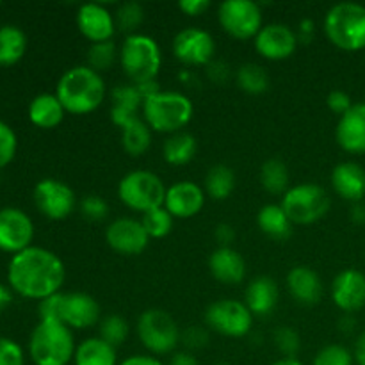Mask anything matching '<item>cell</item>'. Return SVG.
Returning a JSON list of instances; mask_svg holds the SVG:
<instances>
[{
	"label": "cell",
	"mask_w": 365,
	"mask_h": 365,
	"mask_svg": "<svg viewBox=\"0 0 365 365\" xmlns=\"http://www.w3.org/2000/svg\"><path fill=\"white\" fill-rule=\"evenodd\" d=\"M66 280V267L59 255L46 248L31 246L16 253L7 266V282L16 294L43 299L57 294Z\"/></svg>",
	"instance_id": "1"
},
{
	"label": "cell",
	"mask_w": 365,
	"mask_h": 365,
	"mask_svg": "<svg viewBox=\"0 0 365 365\" xmlns=\"http://www.w3.org/2000/svg\"><path fill=\"white\" fill-rule=\"evenodd\" d=\"M106 82L102 75L88 64L73 66L63 73L56 88V96L64 110L75 116L91 114L106 100Z\"/></svg>",
	"instance_id": "2"
},
{
	"label": "cell",
	"mask_w": 365,
	"mask_h": 365,
	"mask_svg": "<svg viewBox=\"0 0 365 365\" xmlns=\"http://www.w3.org/2000/svg\"><path fill=\"white\" fill-rule=\"evenodd\" d=\"M39 319H52L70 330H86L102 321L100 305L88 292H57L39 302Z\"/></svg>",
	"instance_id": "3"
},
{
	"label": "cell",
	"mask_w": 365,
	"mask_h": 365,
	"mask_svg": "<svg viewBox=\"0 0 365 365\" xmlns=\"http://www.w3.org/2000/svg\"><path fill=\"white\" fill-rule=\"evenodd\" d=\"M143 121L159 134H177L192 120L195 106L191 98L178 91H163L145 98L143 103Z\"/></svg>",
	"instance_id": "4"
},
{
	"label": "cell",
	"mask_w": 365,
	"mask_h": 365,
	"mask_svg": "<svg viewBox=\"0 0 365 365\" xmlns=\"http://www.w3.org/2000/svg\"><path fill=\"white\" fill-rule=\"evenodd\" d=\"M75 349L73 330L59 321L39 319L29 339V355L36 365H68Z\"/></svg>",
	"instance_id": "5"
},
{
	"label": "cell",
	"mask_w": 365,
	"mask_h": 365,
	"mask_svg": "<svg viewBox=\"0 0 365 365\" xmlns=\"http://www.w3.org/2000/svg\"><path fill=\"white\" fill-rule=\"evenodd\" d=\"M324 34L330 43L346 52L365 48V6L341 2L330 7L324 16Z\"/></svg>",
	"instance_id": "6"
},
{
	"label": "cell",
	"mask_w": 365,
	"mask_h": 365,
	"mask_svg": "<svg viewBox=\"0 0 365 365\" xmlns=\"http://www.w3.org/2000/svg\"><path fill=\"white\" fill-rule=\"evenodd\" d=\"M118 61L132 84H141L146 81H155L163 66V52L152 36L135 32L125 36Z\"/></svg>",
	"instance_id": "7"
},
{
	"label": "cell",
	"mask_w": 365,
	"mask_h": 365,
	"mask_svg": "<svg viewBox=\"0 0 365 365\" xmlns=\"http://www.w3.org/2000/svg\"><path fill=\"white\" fill-rule=\"evenodd\" d=\"M166 185L150 170L128 171L118 184V198L134 212H148L164 205Z\"/></svg>",
	"instance_id": "8"
},
{
	"label": "cell",
	"mask_w": 365,
	"mask_h": 365,
	"mask_svg": "<svg viewBox=\"0 0 365 365\" xmlns=\"http://www.w3.org/2000/svg\"><path fill=\"white\" fill-rule=\"evenodd\" d=\"M280 205L292 225L307 227L327 216L331 200L323 185L305 182L289 187V191L282 196Z\"/></svg>",
	"instance_id": "9"
},
{
	"label": "cell",
	"mask_w": 365,
	"mask_h": 365,
	"mask_svg": "<svg viewBox=\"0 0 365 365\" xmlns=\"http://www.w3.org/2000/svg\"><path fill=\"white\" fill-rule=\"evenodd\" d=\"M138 337L153 356L170 355L180 342V328L170 312L163 309H148L138 319Z\"/></svg>",
	"instance_id": "10"
},
{
	"label": "cell",
	"mask_w": 365,
	"mask_h": 365,
	"mask_svg": "<svg viewBox=\"0 0 365 365\" xmlns=\"http://www.w3.org/2000/svg\"><path fill=\"white\" fill-rule=\"evenodd\" d=\"M205 327L223 337L242 339L253 330V314L239 299L221 298L210 303L205 310Z\"/></svg>",
	"instance_id": "11"
},
{
	"label": "cell",
	"mask_w": 365,
	"mask_h": 365,
	"mask_svg": "<svg viewBox=\"0 0 365 365\" xmlns=\"http://www.w3.org/2000/svg\"><path fill=\"white\" fill-rule=\"evenodd\" d=\"M217 21L235 39H255L262 25V9L252 0H225L217 7Z\"/></svg>",
	"instance_id": "12"
},
{
	"label": "cell",
	"mask_w": 365,
	"mask_h": 365,
	"mask_svg": "<svg viewBox=\"0 0 365 365\" xmlns=\"http://www.w3.org/2000/svg\"><path fill=\"white\" fill-rule=\"evenodd\" d=\"M34 203L39 212L52 221L66 220L77 207L73 189L57 178H43L34 187Z\"/></svg>",
	"instance_id": "13"
},
{
	"label": "cell",
	"mask_w": 365,
	"mask_h": 365,
	"mask_svg": "<svg viewBox=\"0 0 365 365\" xmlns=\"http://www.w3.org/2000/svg\"><path fill=\"white\" fill-rule=\"evenodd\" d=\"M216 43L210 32L187 27L173 38V56L187 66H209L214 61Z\"/></svg>",
	"instance_id": "14"
},
{
	"label": "cell",
	"mask_w": 365,
	"mask_h": 365,
	"mask_svg": "<svg viewBox=\"0 0 365 365\" xmlns=\"http://www.w3.org/2000/svg\"><path fill=\"white\" fill-rule=\"evenodd\" d=\"M106 242L113 252L125 257H134L148 248L150 237L143 227L141 220L118 217L107 227Z\"/></svg>",
	"instance_id": "15"
},
{
	"label": "cell",
	"mask_w": 365,
	"mask_h": 365,
	"mask_svg": "<svg viewBox=\"0 0 365 365\" xmlns=\"http://www.w3.org/2000/svg\"><path fill=\"white\" fill-rule=\"evenodd\" d=\"M34 239L32 220L20 209L7 207L0 210V250L7 253L24 252L31 248Z\"/></svg>",
	"instance_id": "16"
},
{
	"label": "cell",
	"mask_w": 365,
	"mask_h": 365,
	"mask_svg": "<svg viewBox=\"0 0 365 365\" xmlns=\"http://www.w3.org/2000/svg\"><path fill=\"white\" fill-rule=\"evenodd\" d=\"M298 34L285 24H267L255 36V50L267 61H285L298 48Z\"/></svg>",
	"instance_id": "17"
},
{
	"label": "cell",
	"mask_w": 365,
	"mask_h": 365,
	"mask_svg": "<svg viewBox=\"0 0 365 365\" xmlns=\"http://www.w3.org/2000/svg\"><path fill=\"white\" fill-rule=\"evenodd\" d=\"M205 191L202 185L192 180H180L171 184L166 189L164 198V209L175 217V220H191L202 212L205 205Z\"/></svg>",
	"instance_id": "18"
},
{
	"label": "cell",
	"mask_w": 365,
	"mask_h": 365,
	"mask_svg": "<svg viewBox=\"0 0 365 365\" xmlns=\"http://www.w3.org/2000/svg\"><path fill=\"white\" fill-rule=\"evenodd\" d=\"M78 32L91 43L110 41L116 32L114 14L103 4H82L77 11Z\"/></svg>",
	"instance_id": "19"
},
{
	"label": "cell",
	"mask_w": 365,
	"mask_h": 365,
	"mask_svg": "<svg viewBox=\"0 0 365 365\" xmlns=\"http://www.w3.org/2000/svg\"><path fill=\"white\" fill-rule=\"evenodd\" d=\"M331 299L344 314L359 312L365 307V274L359 269H344L331 282Z\"/></svg>",
	"instance_id": "20"
},
{
	"label": "cell",
	"mask_w": 365,
	"mask_h": 365,
	"mask_svg": "<svg viewBox=\"0 0 365 365\" xmlns=\"http://www.w3.org/2000/svg\"><path fill=\"white\" fill-rule=\"evenodd\" d=\"M335 139L344 152L365 153V103H355L344 116L339 118Z\"/></svg>",
	"instance_id": "21"
},
{
	"label": "cell",
	"mask_w": 365,
	"mask_h": 365,
	"mask_svg": "<svg viewBox=\"0 0 365 365\" xmlns=\"http://www.w3.org/2000/svg\"><path fill=\"white\" fill-rule=\"evenodd\" d=\"M287 291L299 305L312 307L323 299L324 285L312 267L296 266L287 274Z\"/></svg>",
	"instance_id": "22"
},
{
	"label": "cell",
	"mask_w": 365,
	"mask_h": 365,
	"mask_svg": "<svg viewBox=\"0 0 365 365\" xmlns=\"http://www.w3.org/2000/svg\"><path fill=\"white\" fill-rule=\"evenodd\" d=\"M113 107H110V120L116 127L125 128L127 125L141 120V110L145 98L135 84H118L110 93Z\"/></svg>",
	"instance_id": "23"
},
{
	"label": "cell",
	"mask_w": 365,
	"mask_h": 365,
	"mask_svg": "<svg viewBox=\"0 0 365 365\" xmlns=\"http://www.w3.org/2000/svg\"><path fill=\"white\" fill-rule=\"evenodd\" d=\"M209 271L225 285H237L246 277L245 257L234 248H216L209 257Z\"/></svg>",
	"instance_id": "24"
},
{
	"label": "cell",
	"mask_w": 365,
	"mask_h": 365,
	"mask_svg": "<svg viewBox=\"0 0 365 365\" xmlns=\"http://www.w3.org/2000/svg\"><path fill=\"white\" fill-rule=\"evenodd\" d=\"M331 187L351 203L362 202L365 196V170L356 163H341L331 171Z\"/></svg>",
	"instance_id": "25"
},
{
	"label": "cell",
	"mask_w": 365,
	"mask_h": 365,
	"mask_svg": "<svg viewBox=\"0 0 365 365\" xmlns=\"http://www.w3.org/2000/svg\"><path fill=\"white\" fill-rule=\"evenodd\" d=\"M280 291L273 278L257 277L248 284L245 292V305L248 307L253 317H266L277 307Z\"/></svg>",
	"instance_id": "26"
},
{
	"label": "cell",
	"mask_w": 365,
	"mask_h": 365,
	"mask_svg": "<svg viewBox=\"0 0 365 365\" xmlns=\"http://www.w3.org/2000/svg\"><path fill=\"white\" fill-rule=\"evenodd\" d=\"M27 114L32 125L48 130V128H56L57 125H61L66 110H64L63 103L59 102V98L56 95H52V93H41V95L34 96L32 102L29 103Z\"/></svg>",
	"instance_id": "27"
},
{
	"label": "cell",
	"mask_w": 365,
	"mask_h": 365,
	"mask_svg": "<svg viewBox=\"0 0 365 365\" xmlns=\"http://www.w3.org/2000/svg\"><path fill=\"white\" fill-rule=\"evenodd\" d=\"M257 225L260 232L274 241H287L292 234V221L282 209L280 203H267L257 214Z\"/></svg>",
	"instance_id": "28"
},
{
	"label": "cell",
	"mask_w": 365,
	"mask_h": 365,
	"mask_svg": "<svg viewBox=\"0 0 365 365\" xmlns=\"http://www.w3.org/2000/svg\"><path fill=\"white\" fill-rule=\"evenodd\" d=\"M75 365H118L116 348L100 337H89L75 349Z\"/></svg>",
	"instance_id": "29"
},
{
	"label": "cell",
	"mask_w": 365,
	"mask_h": 365,
	"mask_svg": "<svg viewBox=\"0 0 365 365\" xmlns=\"http://www.w3.org/2000/svg\"><path fill=\"white\" fill-rule=\"evenodd\" d=\"M198 152V141L192 134L182 130L168 135L163 145V157L171 166H185L195 159Z\"/></svg>",
	"instance_id": "30"
},
{
	"label": "cell",
	"mask_w": 365,
	"mask_h": 365,
	"mask_svg": "<svg viewBox=\"0 0 365 365\" xmlns=\"http://www.w3.org/2000/svg\"><path fill=\"white\" fill-rule=\"evenodd\" d=\"M27 50V36L16 25L0 27V66H13Z\"/></svg>",
	"instance_id": "31"
},
{
	"label": "cell",
	"mask_w": 365,
	"mask_h": 365,
	"mask_svg": "<svg viewBox=\"0 0 365 365\" xmlns=\"http://www.w3.org/2000/svg\"><path fill=\"white\" fill-rule=\"evenodd\" d=\"M235 178L234 170L227 164H216L210 168L205 175V182H203V191L209 198L216 200V202H223L228 196L234 192L235 189Z\"/></svg>",
	"instance_id": "32"
},
{
	"label": "cell",
	"mask_w": 365,
	"mask_h": 365,
	"mask_svg": "<svg viewBox=\"0 0 365 365\" xmlns=\"http://www.w3.org/2000/svg\"><path fill=\"white\" fill-rule=\"evenodd\" d=\"M152 128L141 120L121 128V146L132 157H141L152 146Z\"/></svg>",
	"instance_id": "33"
},
{
	"label": "cell",
	"mask_w": 365,
	"mask_h": 365,
	"mask_svg": "<svg viewBox=\"0 0 365 365\" xmlns=\"http://www.w3.org/2000/svg\"><path fill=\"white\" fill-rule=\"evenodd\" d=\"M260 184L264 191L274 196H284L289 191V170L280 159H267L260 168Z\"/></svg>",
	"instance_id": "34"
},
{
	"label": "cell",
	"mask_w": 365,
	"mask_h": 365,
	"mask_svg": "<svg viewBox=\"0 0 365 365\" xmlns=\"http://www.w3.org/2000/svg\"><path fill=\"white\" fill-rule=\"evenodd\" d=\"M235 82L248 95H262L269 89V75L260 64L246 63L235 71Z\"/></svg>",
	"instance_id": "35"
},
{
	"label": "cell",
	"mask_w": 365,
	"mask_h": 365,
	"mask_svg": "<svg viewBox=\"0 0 365 365\" xmlns=\"http://www.w3.org/2000/svg\"><path fill=\"white\" fill-rule=\"evenodd\" d=\"M175 217L163 207L141 214V223L150 239H164L173 230Z\"/></svg>",
	"instance_id": "36"
},
{
	"label": "cell",
	"mask_w": 365,
	"mask_h": 365,
	"mask_svg": "<svg viewBox=\"0 0 365 365\" xmlns=\"http://www.w3.org/2000/svg\"><path fill=\"white\" fill-rule=\"evenodd\" d=\"M100 335L98 337L102 341H106L107 344H110L113 348H118L125 342V339L128 337V331H130V327H128L127 319L121 317L120 314H109V316L102 317V321L98 323Z\"/></svg>",
	"instance_id": "37"
},
{
	"label": "cell",
	"mask_w": 365,
	"mask_h": 365,
	"mask_svg": "<svg viewBox=\"0 0 365 365\" xmlns=\"http://www.w3.org/2000/svg\"><path fill=\"white\" fill-rule=\"evenodd\" d=\"M120 59V48H116L114 41L91 43L88 50V66L95 71H106Z\"/></svg>",
	"instance_id": "38"
},
{
	"label": "cell",
	"mask_w": 365,
	"mask_h": 365,
	"mask_svg": "<svg viewBox=\"0 0 365 365\" xmlns=\"http://www.w3.org/2000/svg\"><path fill=\"white\" fill-rule=\"evenodd\" d=\"M145 20V9L141 4L138 2H125L114 13V21H116V29L127 32V36L135 34L139 25Z\"/></svg>",
	"instance_id": "39"
},
{
	"label": "cell",
	"mask_w": 365,
	"mask_h": 365,
	"mask_svg": "<svg viewBox=\"0 0 365 365\" xmlns=\"http://www.w3.org/2000/svg\"><path fill=\"white\" fill-rule=\"evenodd\" d=\"M273 342L278 351L284 355V359H296L299 348H302L299 334L292 327H278L273 334Z\"/></svg>",
	"instance_id": "40"
},
{
	"label": "cell",
	"mask_w": 365,
	"mask_h": 365,
	"mask_svg": "<svg viewBox=\"0 0 365 365\" xmlns=\"http://www.w3.org/2000/svg\"><path fill=\"white\" fill-rule=\"evenodd\" d=\"M353 364H355L353 353L349 351L346 346L328 344L316 353L312 365H353Z\"/></svg>",
	"instance_id": "41"
},
{
	"label": "cell",
	"mask_w": 365,
	"mask_h": 365,
	"mask_svg": "<svg viewBox=\"0 0 365 365\" xmlns=\"http://www.w3.org/2000/svg\"><path fill=\"white\" fill-rule=\"evenodd\" d=\"M81 212L89 221H102L109 214V203L98 195H88L81 200Z\"/></svg>",
	"instance_id": "42"
},
{
	"label": "cell",
	"mask_w": 365,
	"mask_h": 365,
	"mask_svg": "<svg viewBox=\"0 0 365 365\" xmlns=\"http://www.w3.org/2000/svg\"><path fill=\"white\" fill-rule=\"evenodd\" d=\"M16 134L7 123L0 121V170L6 168L16 155Z\"/></svg>",
	"instance_id": "43"
},
{
	"label": "cell",
	"mask_w": 365,
	"mask_h": 365,
	"mask_svg": "<svg viewBox=\"0 0 365 365\" xmlns=\"http://www.w3.org/2000/svg\"><path fill=\"white\" fill-rule=\"evenodd\" d=\"M180 342L189 353L200 351L209 344V328L203 327H187L180 335Z\"/></svg>",
	"instance_id": "44"
},
{
	"label": "cell",
	"mask_w": 365,
	"mask_h": 365,
	"mask_svg": "<svg viewBox=\"0 0 365 365\" xmlns=\"http://www.w3.org/2000/svg\"><path fill=\"white\" fill-rule=\"evenodd\" d=\"M24 349L13 339L0 337V365H24Z\"/></svg>",
	"instance_id": "45"
},
{
	"label": "cell",
	"mask_w": 365,
	"mask_h": 365,
	"mask_svg": "<svg viewBox=\"0 0 365 365\" xmlns=\"http://www.w3.org/2000/svg\"><path fill=\"white\" fill-rule=\"evenodd\" d=\"M327 106L331 113L339 114V118H341L344 116L355 103L351 102V96H349L348 93L341 91V89H335V91H331L330 95L327 96Z\"/></svg>",
	"instance_id": "46"
},
{
	"label": "cell",
	"mask_w": 365,
	"mask_h": 365,
	"mask_svg": "<svg viewBox=\"0 0 365 365\" xmlns=\"http://www.w3.org/2000/svg\"><path fill=\"white\" fill-rule=\"evenodd\" d=\"M178 9L187 16H202L210 9V2L209 0H180Z\"/></svg>",
	"instance_id": "47"
},
{
	"label": "cell",
	"mask_w": 365,
	"mask_h": 365,
	"mask_svg": "<svg viewBox=\"0 0 365 365\" xmlns=\"http://www.w3.org/2000/svg\"><path fill=\"white\" fill-rule=\"evenodd\" d=\"M207 77L214 82V84H225L230 78V66L225 64L223 61H212L207 66Z\"/></svg>",
	"instance_id": "48"
},
{
	"label": "cell",
	"mask_w": 365,
	"mask_h": 365,
	"mask_svg": "<svg viewBox=\"0 0 365 365\" xmlns=\"http://www.w3.org/2000/svg\"><path fill=\"white\" fill-rule=\"evenodd\" d=\"M214 237L220 248H232V242L235 241V228L228 223H220L214 230Z\"/></svg>",
	"instance_id": "49"
},
{
	"label": "cell",
	"mask_w": 365,
	"mask_h": 365,
	"mask_svg": "<svg viewBox=\"0 0 365 365\" xmlns=\"http://www.w3.org/2000/svg\"><path fill=\"white\" fill-rule=\"evenodd\" d=\"M314 29H316V24H314L310 18H305V20L299 21L298 32H296V34H298V41L303 43V45H307V43L312 41Z\"/></svg>",
	"instance_id": "50"
},
{
	"label": "cell",
	"mask_w": 365,
	"mask_h": 365,
	"mask_svg": "<svg viewBox=\"0 0 365 365\" xmlns=\"http://www.w3.org/2000/svg\"><path fill=\"white\" fill-rule=\"evenodd\" d=\"M118 365H164L153 355H132Z\"/></svg>",
	"instance_id": "51"
},
{
	"label": "cell",
	"mask_w": 365,
	"mask_h": 365,
	"mask_svg": "<svg viewBox=\"0 0 365 365\" xmlns=\"http://www.w3.org/2000/svg\"><path fill=\"white\" fill-rule=\"evenodd\" d=\"M170 365H200L198 359L189 351H178L171 356Z\"/></svg>",
	"instance_id": "52"
},
{
	"label": "cell",
	"mask_w": 365,
	"mask_h": 365,
	"mask_svg": "<svg viewBox=\"0 0 365 365\" xmlns=\"http://www.w3.org/2000/svg\"><path fill=\"white\" fill-rule=\"evenodd\" d=\"M353 359H355L356 365H365V330L359 335V339H356Z\"/></svg>",
	"instance_id": "53"
},
{
	"label": "cell",
	"mask_w": 365,
	"mask_h": 365,
	"mask_svg": "<svg viewBox=\"0 0 365 365\" xmlns=\"http://www.w3.org/2000/svg\"><path fill=\"white\" fill-rule=\"evenodd\" d=\"M355 328H356V321L351 314H344V316L341 317V321H339V331H342V334L346 335L353 334Z\"/></svg>",
	"instance_id": "54"
},
{
	"label": "cell",
	"mask_w": 365,
	"mask_h": 365,
	"mask_svg": "<svg viewBox=\"0 0 365 365\" xmlns=\"http://www.w3.org/2000/svg\"><path fill=\"white\" fill-rule=\"evenodd\" d=\"M351 221L356 225H365V203H353L351 207Z\"/></svg>",
	"instance_id": "55"
},
{
	"label": "cell",
	"mask_w": 365,
	"mask_h": 365,
	"mask_svg": "<svg viewBox=\"0 0 365 365\" xmlns=\"http://www.w3.org/2000/svg\"><path fill=\"white\" fill-rule=\"evenodd\" d=\"M11 303H13V294H11V289L6 287L4 284H0V312H2V310H6Z\"/></svg>",
	"instance_id": "56"
},
{
	"label": "cell",
	"mask_w": 365,
	"mask_h": 365,
	"mask_svg": "<svg viewBox=\"0 0 365 365\" xmlns=\"http://www.w3.org/2000/svg\"><path fill=\"white\" fill-rule=\"evenodd\" d=\"M271 365H303V364L299 362L298 359H284V356H282L280 360H277V362H273Z\"/></svg>",
	"instance_id": "57"
},
{
	"label": "cell",
	"mask_w": 365,
	"mask_h": 365,
	"mask_svg": "<svg viewBox=\"0 0 365 365\" xmlns=\"http://www.w3.org/2000/svg\"><path fill=\"white\" fill-rule=\"evenodd\" d=\"M216 365H232V364H228V362H217Z\"/></svg>",
	"instance_id": "58"
},
{
	"label": "cell",
	"mask_w": 365,
	"mask_h": 365,
	"mask_svg": "<svg viewBox=\"0 0 365 365\" xmlns=\"http://www.w3.org/2000/svg\"><path fill=\"white\" fill-rule=\"evenodd\" d=\"M0 6H2V2H0Z\"/></svg>",
	"instance_id": "59"
}]
</instances>
